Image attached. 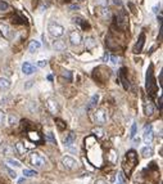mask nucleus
I'll return each mask as SVG.
<instances>
[{"instance_id": "f257e3e1", "label": "nucleus", "mask_w": 163, "mask_h": 184, "mask_svg": "<svg viewBox=\"0 0 163 184\" xmlns=\"http://www.w3.org/2000/svg\"><path fill=\"white\" fill-rule=\"evenodd\" d=\"M139 160H138V153H136L134 150H130L127 153H126V157H125V161H123V170L126 173L127 177H130L132 174L134 169L136 168V165H138Z\"/></svg>"}, {"instance_id": "f03ea898", "label": "nucleus", "mask_w": 163, "mask_h": 184, "mask_svg": "<svg viewBox=\"0 0 163 184\" xmlns=\"http://www.w3.org/2000/svg\"><path fill=\"white\" fill-rule=\"evenodd\" d=\"M30 162L33 168L42 169V168H45V165H46V159L40 152H32L30 155Z\"/></svg>"}, {"instance_id": "7ed1b4c3", "label": "nucleus", "mask_w": 163, "mask_h": 184, "mask_svg": "<svg viewBox=\"0 0 163 184\" xmlns=\"http://www.w3.org/2000/svg\"><path fill=\"white\" fill-rule=\"evenodd\" d=\"M147 89L150 94V97H154V94L157 92V85L156 81H154V77H153V66H149L148 70V74H147Z\"/></svg>"}, {"instance_id": "20e7f679", "label": "nucleus", "mask_w": 163, "mask_h": 184, "mask_svg": "<svg viewBox=\"0 0 163 184\" xmlns=\"http://www.w3.org/2000/svg\"><path fill=\"white\" fill-rule=\"evenodd\" d=\"M48 31L53 38H61L64 34V27L57 22H50L48 26Z\"/></svg>"}, {"instance_id": "39448f33", "label": "nucleus", "mask_w": 163, "mask_h": 184, "mask_svg": "<svg viewBox=\"0 0 163 184\" xmlns=\"http://www.w3.org/2000/svg\"><path fill=\"white\" fill-rule=\"evenodd\" d=\"M107 111L105 110H103V108H99L95 111V113H94V120H95L97 124L99 125H103V124H105V121H107Z\"/></svg>"}, {"instance_id": "423d86ee", "label": "nucleus", "mask_w": 163, "mask_h": 184, "mask_svg": "<svg viewBox=\"0 0 163 184\" xmlns=\"http://www.w3.org/2000/svg\"><path fill=\"white\" fill-rule=\"evenodd\" d=\"M62 164L64 165V168L70 169V170H76L77 168H79V164H77L76 160H73L72 157L70 156H64L62 159Z\"/></svg>"}, {"instance_id": "0eeeda50", "label": "nucleus", "mask_w": 163, "mask_h": 184, "mask_svg": "<svg viewBox=\"0 0 163 184\" xmlns=\"http://www.w3.org/2000/svg\"><path fill=\"white\" fill-rule=\"evenodd\" d=\"M46 110L51 113V115H57L59 112V104L55 99H48L46 101Z\"/></svg>"}, {"instance_id": "6e6552de", "label": "nucleus", "mask_w": 163, "mask_h": 184, "mask_svg": "<svg viewBox=\"0 0 163 184\" xmlns=\"http://www.w3.org/2000/svg\"><path fill=\"white\" fill-rule=\"evenodd\" d=\"M70 41L72 45L75 47H79L80 44L82 43V36H81V34L79 31H71L70 32Z\"/></svg>"}, {"instance_id": "1a4fd4ad", "label": "nucleus", "mask_w": 163, "mask_h": 184, "mask_svg": "<svg viewBox=\"0 0 163 184\" xmlns=\"http://www.w3.org/2000/svg\"><path fill=\"white\" fill-rule=\"evenodd\" d=\"M75 141H76V135H75V133H70V134H68V135L64 138V146H66L67 148H70V150L73 151L72 146L75 144Z\"/></svg>"}, {"instance_id": "9d476101", "label": "nucleus", "mask_w": 163, "mask_h": 184, "mask_svg": "<svg viewBox=\"0 0 163 184\" xmlns=\"http://www.w3.org/2000/svg\"><path fill=\"white\" fill-rule=\"evenodd\" d=\"M35 70H36L35 66H33L32 63H30V62H24L22 65V72L24 75H31V74L35 72Z\"/></svg>"}, {"instance_id": "9b49d317", "label": "nucleus", "mask_w": 163, "mask_h": 184, "mask_svg": "<svg viewBox=\"0 0 163 184\" xmlns=\"http://www.w3.org/2000/svg\"><path fill=\"white\" fill-rule=\"evenodd\" d=\"M116 23H117L118 27H121L122 30H125V29H126V26H127V21H126V17H125V14H123V13L118 14V16L116 17Z\"/></svg>"}, {"instance_id": "f8f14e48", "label": "nucleus", "mask_w": 163, "mask_h": 184, "mask_svg": "<svg viewBox=\"0 0 163 184\" xmlns=\"http://www.w3.org/2000/svg\"><path fill=\"white\" fill-rule=\"evenodd\" d=\"M144 141L147 143H150L153 141V129L150 125H148L145 128V131H144Z\"/></svg>"}, {"instance_id": "ddd939ff", "label": "nucleus", "mask_w": 163, "mask_h": 184, "mask_svg": "<svg viewBox=\"0 0 163 184\" xmlns=\"http://www.w3.org/2000/svg\"><path fill=\"white\" fill-rule=\"evenodd\" d=\"M107 159H108V161H109V162H112V164H116V162H117V159H118L117 151H116V150H113V148H110V150L108 151Z\"/></svg>"}, {"instance_id": "4468645a", "label": "nucleus", "mask_w": 163, "mask_h": 184, "mask_svg": "<svg viewBox=\"0 0 163 184\" xmlns=\"http://www.w3.org/2000/svg\"><path fill=\"white\" fill-rule=\"evenodd\" d=\"M144 44H145V35L141 34L140 38H139V40H138V44L135 45V53H140V52L143 50Z\"/></svg>"}, {"instance_id": "2eb2a0df", "label": "nucleus", "mask_w": 163, "mask_h": 184, "mask_svg": "<svg viewBox=\"0 0 163 184\" xmlns=\"http://www.w3.org/2000/svg\"><path fill=\"white\" fill-rule=\"evenodd\" d=\"M12 83L9 79L6 77H0V90H8L11 88Z\"/></svg>"}, {"instance_id": "dca6fc26", "label": "nucleus", "mask_w": 163, "mask_h": 184, "mask_svg": "<svg viewBox=\"0 0 163 184\" xmlns=\"http://www.w3.org/2000/svg\"><path fill=\"white\" fill-rule=\"evenodd\" d=\"M97 47V41L94 38H86V40H85V48H86V50H91Z\"/></svg>"}, {"instance_id": "f3484780", "label": "nucleus", "mask_w": 163, "mask_h": 184, "mask_svg": "<svg viewBox=\"0 0 163 184\" xmlns=\"http://www.w3.org/2000/svg\"><path fill=\"white\" fill-rule=\"evenodd\" d=\"M28 139H30V141H32V142H36V143H40L42 141L40 134L37 133V131H33V130L28 131Z\"/></svg>"}, {"instance_id": "a211bd4d", "label": "nucleus", "mask_w": 163, "mask_h": 184, "mask_svg": "<svg viewBox=\"0 0 163 184\" xmlns=\"http://www.w3.org/2000/svg\"><path fill=\"white\" fill-rule=\"evenodd\" d=\"M119 77H121V80H122L123 88H125V89H128V81L126 79V68L125 67H122L121 70H119Z\"/></svg>"}, {"instance_id": "6ab92c4d", "label": "nucleus", "mask_w": 163, "mask_h": 184, "mask_svg": "<svg viewBox=\"0 0 163 184\" xmlns=\"http://www.w3.org/2000/svg\"><path fill=\"white\" fill-rule=\"evenodd\" d=\"M40 47H41V44H40L39 41H36V40H33V41L30 43L28 52H30V53H35V52H37V50L40 49Z\"/></svg>"}, {"instance_id": "aec40b11", "label": "nucleus", "mask_w": 163, "mask_h": 184, "mask_svg": "<svg viewBox=\"0 0 163 184\" xmlns=\"http://www.w3.org/2000/svg\"><path fill=\"white\" fill-rule=\"evenodd\" d=\"M53 47H54V49L58 50V52H63V50L66 49V44H64L63 40H55V41L53 43Z\"/></svg>"}, {"instance_id": "412c9836", "label": "nucleus", "mask_w": 163, "mask_h": 184, "mask_svg": "<svg viewBox=\"0 0 163 184\" xmlns=\"http://www.w3.org/2000/svg\"><path fill=\"white\" fill-rule=\"evenodd\" d=\"M73 22L77 23V25H80L82 29H89V27H90L89 23H88L86 21H85V20H82L81 17H75V18H73Z\"/></svg>"}, {"instance_id": "4be33fe9", "label": "nucleus", "mask_w": 163, "mask_h": 184, "mask_svg": "<svg viewBox=\"0 0 163 184\" xmlns=\"http://www.w3.org/2000/svg\"><path fill=\"white\" fill-rule=\"evenodd\" d=\"M0 32H2V35H4L5 38H9V26L6 23L0 22Z\"/></svg>"}, {"instance_id": "5701e85b", "label": "nucleus", "mask_w": 163, "mask_h": 184, "mask_svg": "<svg viewBox=\"0 0 163 184\" xmlns=\"http://www.w3.org/2000/svg\"><path fill=\"white\" fill-rule=\"evenodd\" d=\"M14 150L9 146V144H4L2 148H0V152H2V155L3 156H8V155H11L12 152H13Z\"/></svg>"}, {"instance_id": "b1692460", "label": "nucleus", "mask_w": 163, "mask_h": 184, "mask_svg": "<svg viewBox=\"0 0 163 184\" xmlns=\"http://www.w3.org/2000/svg\"><path fill=\"white\" fill-rule=\"evenodd\" d=\"M14 150L17 151V153H18L19 156H24L26 155V148H24V144L23 143H21V142H18L15 144V148Z\"/></svg>"}, {"instance_id": "393cba45", "label": "nucleus", "mask_w": 163, "mask_h": 184, "mask_svg": "<svg viewBox=\"0 0 163 184\" xmlns=\"http://www.w3.org/2000/svg\"><path fill=\"white\" fill-rule=\"evenodd\" d=\"M98 101H99V95H98V94L92 95V98H91V99H90V102H89L88 110L90 111V110H92L94 107H97V104H98Z\"/></svg>"}, {"instance_id": "a878e982", "label": "nucleus", "mask_w": 163, "mask_h": 184, "mask_svg": "<svg viewBox=\"0 0 163 184\" xmlns=\"http://www.w3.org/2000/svg\"><path fill=\"white\" fill-rule=\"evenodd\" d=\"M92 134L97 138H103L104 137V130H103V128H100V126H97V128L92 129Z\"/></svg>"}, {"instance_id": "bb28decb", "label": "nucleus", "mask_w": 163, "mask_h": 184, "mask_svg": "<svg viewBox=\"0 0 163 184\" xmlns=\"http://www.w3.org/2000/svg\"><path fill=\"white\" fill-rule=\"evenodd\" d=\"M141 155L144 157H150L153 155V148L152 147H144L141 150Z\"/></svg>"}, {"instance_id": "cd10ccee", "label": "nucleus", "mask_w": 163, "mask_h": 184, "mask_svg": "<svg viewBox=\"0 0 163 184\" xmlns=\"http://www.w3.org/2000/svg\"><path fill=\"white\" fill-rule=\"evenodd\" d=\"M8 11H9V4L0 0V13H5Z\"/></svg>"}, {"instance_id": "c85d7f7f", "label": "nucleus", "mask_w": 163, "mask_h": 184, "mask_svg": "<svg viewBox=\"0 0 163 184\" xmlns=\"http://www.w3.org/2000/svg\"><path fill=\"white\" fill-rule=\"evenodd\" d=\"M97 5L101 7V8H107L109 5V0H94Z\"/></svg>"}, {"instance_id": "c756f323", "label": "nucleus", "mask_w": 163, "mask_h": 184, "mask_svg": "<svg viewBox=\"0 0 163 184\" xmlns=\"http://www.w3.org/2000/svg\"><path fill=\"white\" fill-rule=\"evenodd\" d=\"M145 112H147V116H152L153 113H154V107H153L152 103H148L147 104V107H145Z\"/></svg>"}, {"instance_id": "7c9ffc66", "label": "nucleus", "mask_w": 163, "mask_h": 184, "mask_svg": "<svg viewBox=\"0 0 163 184\" xmlns=\"http://www.w3.org/2000/svg\"><path fill=\"white\" fill-rule=\"evenodd\" d=\"M23 175L32 178V177H36L37 173H36V171H32V170H27V169H24V170H23Z\"/></svg>"}, {"instance_id": "2f4dec72", "label": "nucleus", "mask_w": 163, "mask_h": 184, "mask_svg": "<svg viewBox=\"0 0 163 184\" xmlns=\"http://www.w3.org/2000/svg\"><path fill=\"white\" fill-rule=\"evenodd\" d=\"M62 76L64 79H67V81H72V72L71 71H63L62 72Z\"/></svg>"}, {"instance_id": "473e14b6", "label": "nucleus", "mask_w": 163, "mask_h": 184, "mask_svg": "<svg viewBox=\"0 0 163 184\" xmlns=\"http://www.w3.org/2000/svg\"><path fill=\"white\" fill-rule=\"evenodd\" d=\"M46 141H49L50 143H57L55 142V138H54V135H53V133H51V131H49V133H46Z\"/></svg>"}, {"instance_id": "72a5a7b5", "label": "nucleus", "mask_w": 163, "mask_h": 184, "mask_svg": "<svg viewBox=\"0 0 163 184\" xmlns=\"http://www.w3.org/2000/svg\"><path fill=\"white\" fill-rule=\"evenodd\" d=\"M5 119H6V115H5V112L3 110H0V126H3L4 125V122H5Z\"/></svg>"}, {"instance_id": "f704fd0d", "label": "nucleus", "mask_w": 163, "mask_h": 184, "mask_svg": "<svg viewBox=\"0 0 163 184\" xmlns=\"http://www.w3.org/2000/svg\"><path fill=\"white\" fill-rule=\"evenodd\" d=\"M6 162H8V164H11L12 166H15V168H19V166H21V162H19V161L13 160V159H8Z\"/></svg>"}, {"instance_id": "c9c22d12", "label": "nucleus", "mask_w": 163, "mask_h": 184, "mask_svg": "<svg viewBox=\"0 0 163 184\" xmlns=\"http://www.w3.org/2000/svg\"><path fill=\"white\" fill-rule=\"evenodd\" d=\"M117 179H118V183H117V184H126L125 178H123V174H122V173H118Z\"/></svg>"}, {"instance_id": "e433bc0d", "label": "nucleus", "mask_w": 163, "mask_h": 184, "mask_svg": "<svg viewBox=\"0 0 163 184\" xmlns=\"http://www.w3.org/2000/svg\"><path fill=\"white\" fill-rule=\"evenodd\" d=\"M55 122H57V126H58L59 129H61V130L66 129V124H64V122H63L62 120H59V119H57V120H55Z\"/></svg>"}, {"instance_id": "4c0bfd02", "label": "nucleus", "mask_w": 163, "mask_h": 184, "mask_svg": "<svg viewBox=\"0 0 163 184\" xmlns=\"http://www.w3.org/2000/svg\"><path fill=\"white\" fill-rule=\"evenodd\" d=\"M4 168H5V170L8 171V174H9L12 178H14V179L17 178V174H15V171H13L12 169H9V168H8V166H4Z\"/></svg>"}, {"instance_id": "58836bf2", "label": "nucleus", "mask_w": 163, "mask_h": 184, "mask_svg": "<svg viewBox=\"0 0 163 184\" xmlns=\"http://www.w3.org/2000/svg\"><path fill=\"white\" fill-rule=\"evenodd\" d=\"M17 122V116L15 115H9V125H14Z\"/></svg>"}, {"instance_id": "ea45409f", "label": "nucleus", "mask_w": 163, "mask_h": 184, "mask_svg": "<svg viewBox=\"0 0 163 184\" xmlns=\"http://www.w3.org/2000/svg\"><path fill=\"white\" fill-rule=\"evenodd\" d=\"M136 135V124H132V128H131V134H130V137L131 138H134Z\"/></svg>"}, {"instance_id": "a19ab883", "label": "nucleus", "mask_w": 163, "mask_h": 184, "mask_svg": "<svg viewBox=\"0 0 163 184\" xmlns=\"http://www.w3.org/2000/svg\"><path fill=\"white\" fill-rule=\"evenodd\" d=\"M70 9L71 11H79L80 9V5L79 4H71L70 5Z\"/></svg>"}, {"instance_id": "79ce46f5", "label": "nucleus", "mask_w": 163, "mask_h": 184, "mask_svg": "<svg viewBox=\"0 0 163 184\" xmlns=\"http://www.w3.org/2000/svg\"><path fill=\"white\" fill-rule=\"evenodd\" d=\"M46 65H48L46 61H39V63H37V66H39V67H41V68H42V67H45Z\"/></svg>"}, {"instance_id": "37998d69", "label": "nucleus", "mask_w": 163, "mask_h": 184, "mask_svg": "<svg viewBox=\"0 0 163 184\" xmlns=\"http://www.w3.org/2000/svg\"><path fill=\"white\" fill-rule=\"evenodd\" d=\"M109 58H110V61H112V63H113V65H116V63H118V58H117L116 56H110Z\"/></svg>"}, {"instance_id": "c03bdc74", "label": "nucleus", "mask_w": 163, "mask_h": 184, "mask_svg": "<svg viewBox=\"0 0 163 184\" xmlns=\"http://www.w3.org/2000/svg\"><path fill=\"white\" fill-rule=\"evenodd\" d=\"M101 13H103V16L104 17H109V9H105V8H103V11H101Z\"/></svg>"}, {"instance_id": "a18cd8bd", "label": "nucleus", "mask_w": 163, "mask_h": 184, "mask_svg": "<svg viewBox=\"0 0 163 184\" xmlns=\"http://www.w3.org/2000/svg\"><path fill=\"white\" fill-rule=\"evenodd\" d=\"M95 184H108L105 180H103V179H98L97 182H95Z\"/></svg>"}, {"instance_id": "49530a36", "label": "nucleus", "mask_w": 163, "mask_h": 184, "mask_svg": "<svg viewBox=\"0 0 163 184\" xmlns=\"http://www.w3.org/2000/svg\"><path fill=\"white\" fill-rule=\"evenodd\" d=\"M113 3H114L116 5H118V7H121V5H122V2H121V0H113Z\"/></svg>"}, {"instance_id": "de8ad7c7", "label": "nucleus", "mask_w": 163, "mask_h": 184, "mask_svg": "<svg viewBox=\"0 0 163 184\" xmlns=\"http://www.w3.org/2000/svg\"><path fill=\"white\" fill-rule=\"evenodd\" d=\"M158 108H159V111L162 110V97H159V99H158Z\"/></svg>"}, {"instance_id": "09e8293b", "label": "nucleus", "mask_w": 163, "mask_h": 184, "mask_svg": "<svg viewBox=\"0 0 163 184\" xmlns=\"http://www.w3.org/2000/svg\"><path fill=\"white\" fill-rule=\"evenodd\" d=\"M108 59H109V54H108V53H105V54H104V57H103V61H104V62H108Z\"/></svg>"}, {"instance_id": "8fccbe9b", "label": "nucleus", "mask_w": 163, "mask_h": 184, "mask_svg": "<svg viewBox=\"0 0 163 184\" xmlns=\"http://www.w3.org/2000/svg\"><path fill=\"white\" fill-rule=\"evenodd\" d=\"M134 142H135V143H136V144H139V143H140V139H139V138H138V139H135V141H134Z\"/></svg>"}]
</instances>
